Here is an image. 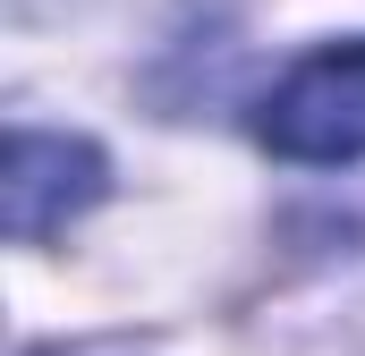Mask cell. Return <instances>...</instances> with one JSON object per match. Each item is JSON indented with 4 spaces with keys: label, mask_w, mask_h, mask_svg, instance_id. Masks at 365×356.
Here are the masks:
<instances>
[{
    "label": "cell",
    "mask_w": 365,
    "mask_h": 356,
    "mask_svg": "<svg viewBox=\"0 0 365 356\" xmlns=\"http://www.w3.org/2000/svg\"><path fill=\"white\" fill-rule=\"evenodd\" d=\"M255 136L272 145L280 162H365V43H331L314 60H297L264 110H255Z\"/></svg>",
    "instance_id": "cell-1"
},
{
    "label": "cell",
    "mask_w": 365,
    "mask_h": 356,
    "mask_svg": "<svg viewBox=\"0 0 365 356\" xmlns=\"http://www.w3.org/2000/svg\"><path fill=\"white\" fill-rule=\"evenodd\" d=\"M9 238L17 246H43L51 229H68L86 204H102V153H93L86 136H43V127H17L9 136Z\"/></svg>",
    "instance_id": "cell-2"
}]
</instances>
